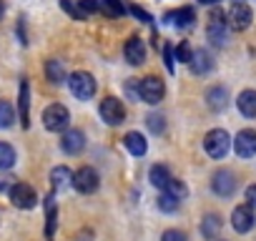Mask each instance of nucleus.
<instances>
[{"mask_svg": "<svg viewBox=\"0 0 256 241\" xmlns=\"http://www.w3.org/2000/svg\"><path fill=\"white\" fill-rule=\"evenodd\" d=\"M66 83H68L70 93H73L78 100H88V98L96 96V78H93L88 70H76V73H70Z\"/></svg>", "mask_w": 256, "mask_h": 241, "instance_id": "1", "label": "nucleus"}, {"mask_svg": "<svg viewBox=\"0 0 256 241\" xmlns=\"http://www.w3.org/2000/svg\"><path fill=\"white\" fill-rule=\"evenodd\" d=\"M68 124H70V110L60 103H53L43 110V126L53 134H60V131H68Z\"/></svg>", "mask_w": 256, "mask_h": 241, "instance_id": "2", "label": "nucleus"}, {"mask_svg": "<svg viewBox=\"0 0 256 241\" xmlns=\"http://www.w3.org/2000/svg\"><path fill=\"white\" fill-rule=\"evenodd\" d=\"M204 148L211 158H224L231 148V136L224 131V128H211L206 136H204Z\"/></svg>", "mask_w": 256, "mask_h": 241, "instance_id": "3", "label": "nucleus"}, {"mask_svg": "<svg viewBox=\"0 0 256 241\" xmlns=\"http://www.w3.org/2000/svg\"><path fill=\"white\" fill-rule=\"evenodd\" d=\"M164 93H166V86H164L161 78H156V76H146V78L138 80V98H141L144 103L156 106V103H161Z\"/></svg>", "mask_w": 256, "mask_h": 241, "instance_id": "4", "label": "nucleus"}, {"mask_svg": "<svg viewBox=\"0 0 256 241\" xmlns=\"http://www.w3.org/2000/svg\"><path fill=\"white\" fill-rule=\"evenodd\" d=\"M98 113H100V118L106 120L108 126H120L123 120H126V108H123V103H120L118 98H113V96H108V98L100 100Z\"/></svg>", "mask_w": 256, "mask_h": 241, "instance_id": "5", "label": "nucleus"}, {"mask_svg": "<svg viewBox=\"0 0 256 241\" xmlns=\"http://www.w3.org/2000/svg\"><path fill=\"white\" fill-rule=\"evenodd\" d=\"M251 20H254V13L246 3H241V0H236L226 13V23H228L231 30H246L251 26Z\"/></svg>", "mask_w": 256, "mask_h": 241, "instance_id": "6", "label": "nucleus"}, {"mask_svg": "<svg viewBox=\"0 0 256 241\" xmlns=\"http://www.w3.org/2000/svg\"><path fill=\"white\" fill-rule=\"evenodd\" d=\"M226 30H228V23H226V13L221 10H211L208 16V26H206V36L214 46H224L226 43Z\"/></svg>", "mask_w": 256, "mask_h": 241, "instance_id": "7", "label": "nucleus"}, {"mask_svg": "<svg viewBox=\"0 0 256 241\" xmlns=\"http://www.w3.org/2000/svg\"><path fill=\"white\" fill-rule=\"evenodd\" d=\"M70 184L76 186L78 194H93V191H98L100 178H98L96 168H90V166H80V168L73 174V181H70Z\"/></svg>", "mask_w": 256, "mask_h": 241, "instance_id": "8", "label": "nucleus"}, {"mask_svg": "<svg viewBox=\"0 0 256 241\" xmlns=\"http://www.w3.org/2000/svg\"><path fill=\"white\" fill-rule=\"evenodd\" d=\"M10 201H13V206H18V208H36L38 194H36L33 186H28V184H23V181H16V184L10 186Z\"/></svg>", "mask_w": 256, "mask_h": 241, "instance_id": "9", "label": "nucleus"}, {"mask_svg": "<svg viewBox=\"0 0 256 241\" xmlns=\"http://www.w3.org/2000/svg\"><path fill=\"white\" fill-rule=\"evenodd\" d=\"M211 188H214L216 196L228 198V196L236 191V176H234V171H228V168L216 171V174L211 176Z\"/></svg>", "mask_w": 256, "mask_h": 241, "instance_id": "10", "label": "nucleus"}, {"mask_svg": "<svg viewBox=\"0 0 256 241\" xmlns=\"http://www.w3.org/2000/svg\"><path fill=\"white\" fill-rule=\"evenodd\" d=\"M254 224H256V214H254V208H251L248 204H241V206L234 208V214H231V226H234L238 234L251 231Z\"/></svg>", "mask_w": 256, "mask_h": 241, "instance_id": "11", "label": "nucleus"}, {"mask_svg": "<svg viewBox=\"0 0 256 241\" xmlns=\"http://www.w3.org/2000/svg\"><path fill=\"white\" fill-rule=\"evenodd\" d=\"M123 56L131 66H144L146 63V43L138 36H131L123 46Z\"/></svg>", "mask_w": 256, "mask_h": 241, "instance_id": "12", "label": "nucleus"}, {"mask_svg": "<svg viewBox=\"0 0 256 241\" xmlns=\"http://www.w3.org/2000/svg\"><path fill=\"white\" fill-rule=\"evenodd\" d=\"M234 148L241 158H251L256 154V131H251V128L238 131L236 138H234Z\"/></svg>", "mask_w": 256, "mask_h": 241, "instance_id": "13", "label": "nucleus"}, {"mask_svg": "<svg viewBox=\"0 0 256 241\" xmlns=\"http://www.w3.org/2000/svg\"><path fill=\"white\" fill-rule=\"evenodd\" d=\"M60 148H63L66 154H70V156L80 154V151L86 148V136H83V131L68 128V131L63 134V138H60Z\"/></svg>", "mask_w": 256, "mask_h": 241, "instance_id": "14", "label": "nucleus"}, {"mask_svg": "<svg viewBox=\"0 0 256 241\" xmlns=\"http://www.w3.org/2000/svg\"><path fill=\"white\" fill-rule=\"evenodd\" d=\"M188 68H191L196 76H206V73L214 68V58H211V53H208V50H194Z\"/></svg>", "mask_w": 256, "mask_h": 241, "instance_id": "15", "label": "nucleus"}, {"mask_svg": "<svg viewBox=\"0 0 256 241\" xmlns=\"http://www.w3.org/2000/svg\"><path fill=\"white\" fill-rule=\"evenodd\" d=\"M123 146L128 148V154H134V156H146V151H148V144H146V138L138 131H128L123 136Z\"/></svg>", "mask_w": 256, "mask_h": 241, "instance_id": "16", "label": "nucleus"}, {"mask_svg": "<svg viewBox=\"0 0 256 241\" xmlns=\"http://www.w3.org/2000/svg\"><path fill=\"white\" fill-rule=\"evenodd\" d=\"M206 103L211 110H224L228 106V90L224 86H214L206 90Z\"/></svg>", "mask_w": 256, "mask_h": 241, "instance_id": "17", "label": "nucleus"}, {"mask_svg": "<svg viewBox=\"0 0 256 241\" xmlns=\"http://www.w3.org/2000/svg\"><path fill=\"white\" fill-rule=\"evenodd\" d=\"M194 20H196L194 8H178V10L166 13V23H174L176 28H188V26H194Z\"/></svg>", "mask_w": 256, "mask_h": 241, "instance_id": "18", "label": "nucleus"}, {"mask_svg": "<svg viewBox=\"0 0 256 241\" xmlns=\"http://www.w3.org/2000/svg\"><path fill=\"white\" fill-rule=\"evenodd\" d=\"M236 106L241 110V116L246 118H256V90H241L238 98H236Z\"/></svg>", "mask_w": 256, "mask_h": 241, "instance_id": "19", "label": "nucleus"}, {"mask_svg": "<svg viewBox=\"0 0 256 241\" xmlns=\"http://www.w3.org/2000/svg\"><path fill=\"white\" fill-rule=\"evenodd\" d=\"M18 106H20V124H23V128H28V126H30V113H28V108H30V86H28V80H26V78L20 80Z\"/></svg>", "mask_w": 256, "mask_h": 241, "instance_id": "20", "label": "nucleus"}, {"mask_svg": "<svg viewBox=\"0 0 256 241\" xmlns=\"http://www.w3.org/2000/svg\"><path fill=\"white\" fill-rule=\"evenodd\" d=\"M148 181L156 186V188H166V184L171 181V171H168V166H164V164H156V166H151V171H148Z\"/></svg>", "mask_w": 256, "mask_h": 241, "instance_id": "21", "label": "nucleus"}, {"mask_svg": "<svg viewBox=\"0 0 256 241\" xmlns=\"http://www.w3.org/2000/svg\"><path fill=\"white\" fill-rule=\"evenodd\" d=\"M218 231H221V216L218 214H206L204 221H201V234L214 241L218 236Z\"/></svg>", "mask_w": 256, "mask_h": 241, "instance_id": "22", "label": "nucleus"}, {"mask_svg": "<svg viewBox=\"0 0 256 241\" xmlns=\"http://www.w3.org/2000/svg\"><path fill=\"white\" fill-rule=\"evenodd\" d=\"M46 76H48V80L53 83V86H58V83H66L68 78H66V68H63V63L60 60H56V58H50L48 63H46Z\"/></svg>", "mask_w": 256, "mask_h": 241, "instance_id": "23", "label": "nucleus"}, {"mask_svg": "<svg viewBox=\"0 0 256 241\" xmlns=\"http://www.w3.org/2000/svg\"><path fill=\"white\" fill-rule=\"evenodd\" d=\"M50 181H53L56 188H63V186H68V184L73 181V174H70L68 166H56V168L50 171Z\"/></svg>", "mask_w": 256, "mask_h": 241, "instance_id": "24", "label": "nucleus"}, {"mask_svg": "<svg viewBox=\"0 0 256 241\" xmlns=\"http://www.w3.org/2000/svg\"><path fill=\"white\" fill-rule=\"evenodd\" d=\"M13 164H16V148H13L10 144L0 141V171L13 168Z\"/></svg>", "mask_w": 256, "mask_h": 241, "instance_id": "25", "label": "nucleus"}, {"mask_svg": "<svg viewBox=\"0 0 256 241\" xmlns=\"http://www.w3.org/2000/svg\"><path fill=\"white\" fill-rule=\"evenodd\" d=\"M168 196H174V198H178V201H184L186 196H188V186L181 181V178H171L168 184H166V188H164Z\"/></svg>", "mask_w": 256, "mask_h": 241, "instance_id": "26", "label": "nucleus"}, {"mask_svg": "<svg viewBox=\"0 0 256 241\" xmlns=\"http://www.w3.org/2000/svg\"><path fill=\"white\" fill-rule=\"evenodd\" d=\"M100 10L110 18H120L126 13V6H123V0H100Z\"/></svg>", "mask_w": 256, "mask_h": 241, "instance_id": "27", "label": "nucleus"}, {"mask_svg": "<svg viewBox=\"0 0 256 241\" xmlns=\"http://www.w3.org/2000/svg\"><path fill=\"white\" fill-rule=\"evenodd\" d=\"M16 124V110L8 100H0V128H10Z\"/></svg>", "mask_w": 256, "mask_h": 241, "instance_id": "28", "label": "nucleus"}, {"mask_svg": "<svg viewBox=\"0 0 256 241\" xmlns=\"http://www.w3.org/2000/svg\"><path fill=\"white\" fill-rule=\"evenodd\" d=\"M146 126L151 128V134H156V136H161V134L166 131V118H164L161 113H151V116L146 118Z\"/></svg>", "mask_w": 256, "mask_h": 241, "instance_id": "29", "label": "nucleus"}, {"mask_svg": "<svg viewBox=\"0 0 256 241\" xmlns=\"http://www.w3.org/2000/svg\"><path fill=\"white\" fill-rule=\"evenodd\" d=\"M178 204H181V201H178V198H174V196H168L166 191L158 196V208H161V211H166V214H174V211L178 208Z\"/></svg>", "mask_w": 256, "mask_h": 241, "instance_id": "30", "label": "nucleus"}, {"mask_svg": "<svg viewBox=\"0 0 256 241\" xmlns=\"http://www.w3.org/2000/svg\"><path fill=\"white\" fill-rule=\"evenodd\" d=\"M46 208H48V238H53V231H56V201H53V194L46 198Z\"/></svg>", "mask_w": 256, "mask_h": 241, "instance_id": "31", "label": "nucleus"}, {"mask_svg": "<svg viewBox=\"0 0 256 241\" xmlns=\"http://www.w3.org/2000/svg\"><path fill=\"white\" fill-rule=\"evenodd\" d=\"M58 3H60V8H63L70 18H76V20H83V18H86V13L80 10V6H73L70 0H58Z\"/></svg>", "mask_w": 256, "mask_h": 241, "instance_id": "32", "label": "nucleus"}, {"mask_svg": "<svg viewBox=\"0 0 256 241\" xmlns=\"http://www.w3.org/2000/svg\"><path fill=\"white\" fill-rule=\"evenodd\" d=\"M191 56H194V50H191V46L186 43V40H181V46L176 48V60H181V63H191Z\"/></svg>", "mask_w": 256, "mask_h": 241, "instance_id": "33", "label": "nucleus"}, {"mask_svg": "<svg viewBox=\"0 0 256 241\" xmlns=\"http://www.w3.org/2000/svg\"><path fill=\"white\" fill-rule=\"evenodd\" d=\"M78 6H80V10L88 16V13H98V10H100V0H80Z\"/></svg>", "mask_w": 256, "mask_h": 241, "instance_id": "34", "label": "nucleus"}, {"mask_svg": "<svg viewBox=\"0 0 256 241\" xmlns=\"http://www.w3.org/2000/svg\"><path fill=\"white\" fill-rule=\"evenodd\" d=\"M174 60H176V58H174V48H171V46L166 43V46H164V63H166V68H168V73H174V70H176V66H174Z\"/></svg>", "mask_w": 256, "mask_h": 241, "instance_id": "35", "label": "nucleus"}, {"mask_svg": "<svg viewBox=\"0 0 256 241\" xmlns=\"http://www.w3.org/2000/svg\"><path fill=\"white\" fill-rule=\"evenodd\" d=\"M161 241H186V234L178 228H168V231H164Z\"/></svg>", "mask_w": 256, "mask_h": 241, "instance_id": "36", "label": "nucleus"}, {"mask_svg": "<svg viewBox=\"0 0 256 241\" xmlns=\"http://www.w3.org/2000/svg\"><path fill=\"white\" fill-rule=\"evenodd\" d=\"M246 204H248L251 208H256V184H251V186L246 188Z\"/></svg>", "mask_w": 256, "mask_h": 241, "instance_id": "37", "label": "nucleus"}, {"mask_svg": "<svg viewBox=\"0 0 256 241\" xmlns=\"http://www.w3.org/2000/svg\"><path fill=\"white\" fill-rule=\"evenodd\" d=\"M131 13H134L136 18H141L144 23H151V16H148V13H146L144 8H138V6H131Z\"/></svg>", "mask_w": 256, "mask_h": 241, "instance_id": "38", "label": "nucleus"}, {"mask_svg": "<svg viewBox=\"0 0 256 241\" xmlns=\"http://www.w3.org/2000/svg\"><path fill=\"white\" fill-rule=\"evenodd\" d=\"M201 6H216V3H221V0H198Z\"/></svg>", "mask_w": 256, "mask_h": 241, "instance_id": "39", "label": "nucleus"}, {"mask_svg": "<svg viewBox=\"0 0 256 241\" xmlns=\"http://www.w3.org/2000/svg\"><path fill=\"white\" fill-rule=\"evenodd\" d=\"M3 13H6V3L0 0V18H3Z\"/></svg>", "mask_w": 256, "mask_h": 241, "instance_id": "40", "label": "nucleus"}]
</instances>
